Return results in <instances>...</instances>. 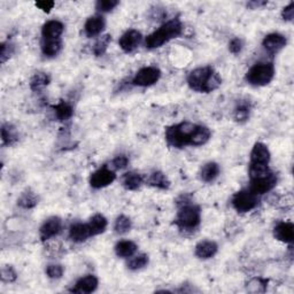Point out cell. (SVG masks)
<instances>
[{
	"label": "cell",
	"instance_id": "19",
	"mask_svg": "<svg viewBox=\"0 0 294 294\" xmlns=\"http://www.w3.org/2000/svg\"><path fill=\"white\" fill-rule=\"evenodd\" d=\"M64 26L60 21L52 20L46 22L41 28V35L43 39H53V38H60L62 35Z\"/></svg>",
	"mask_w": 294,
	"mask_h": 294
},
{
	"label": "cell",
	"instance_id": "8",
	"mask_svg": "<svg viewBox=\"0 0 294 294\" xmlns=\"http://www.w3.org/2000/svg\"><path fill=\"white\" fill-rule=\"evenodd\" d=\"M277 184V176L273 173H269L265 177H260L255 179H251L250 190L252 193L260 196V194H265L269 191L273 190Z\"/></svg>",
	"mask_w": 294,
	"mask_h": 294
},
{
	"label": "cell",
	"instance_id": "30",
	"mask_svg": "<svg viewBox=\"0 0 294 294\" xmlns=\"http://www.w3.org/2000/svg\"><path fill=\"white\" fill-rule=\"evenodd\" d=\"M1 138L5 145H12L17 140V132L14 127L9 124H3L1 128Z\"/></svg>",
	"mask_w": 294,
	"mask_h": 294
},
{
	"label": "cell",
	"instance_id": "43",
	"mask_svg": "<svg viewBox=\"0 0 294 294\" xmlns=\"http://www.w3.org/2000/svg\"><path fill=\"white\" fill-rule=\"evenodd\" d=\"M283 18H284L285 21H289V22H292L293 21V17H294V3L291 2L289 6H286L284 9H283Z\"/></svg>",
	"mask_w": 294,
	"mask_h": 294
},
{
	"label": "cell",
	"instance_id": "11",
	"mask_svg": "<svg viewBox=\"0 0 294 294\" xmlns=\"http://www.w3.org/2000/svg\"><path fill=\"white\" fill-rule=\"evenodd\" d=\"M62 229V221L59 217H49L48 220L45 221L39 229L40 238L43 240L51 239L53 237L58 236Z\"/></svg>",
	"mask_w": 294,
	"mask_h": 294
},
{
	"label": "cell",
	"instance_id": "35",
	"mask_svg": "<svg viewBox=\"0 0 294 294\" xmlns=\"http://www.w3.org/2000/svg\"><path fill=\"white\" fill-rule=\"evenodd\" d=\"M247 290L253 293L265 292L267 290V281L262 280V278H253V280L248 282Z\"/></svg>",
	"mask_w": 294,
	"mask_h": 294
},
{
	"label": "cell",
	"instance_id": "45",
	"mask_svg": "<svg viewBox=\"0 0 294 294\" xmlns=\"http://www.w3.org/2000/svg\"><path fill=\"white\" fill-rule=\"evenodd\" d=\"M265 5H267L266 1H252V2H248L247 3V6L251 7V8H253V9L260 8V7H262V6H265Z\"/></svg>",
	"mask_w": 294,
	"mask_h": 294
},
{
	"label": "cell",
	"instance_id": "9",
	"mask_svg": "<svg viewBox=\"0 0 294 294\" xmlns=\"http://www.w3.org/2000/svg\"><path fill=\"white\" fill-rule=\"evenodd\" d=\"M115 173H114L113 170L108 169V168L104 167L91 175L90 185L92 186L93 189H102L112 184V183L115 181Z\"/></svg>",
	"mask_w": 294,
	"mask_h": 294
},
{
	"label": "cell",
	"instance_id": "32",
	"mask_svg": "<svg viewBox=\"0 0 294 294\" xmlns=\"http://www.w3.org/2000/svg\"><path fill=\"white\" fill-rule=\"evenodd\" d=\"M110 40H112V37L109 35H105V36H101L99 39L95 41L94 46H93V53L97 56H100L104 54V53L107 51V48H108V45L110 43Z\"/></svg>",
	"mask_w": 294,
	"mask_h": 294
},
{
	"label": "cell",
	"instance_id": "36",
	"mask_svg": "<svg viewBox=\"0 0 294 294\" xmlns=\"http://www.w3.org/2000/svg\"><path fill=\"white\" fill-rule=\"evenodd\" d=\"M118 5L117 0H99L95 3V9L100 13H108Z\"/></svg>",
	"mask_w": 294,
	"mask_h": 294
},
{
	"label": "cell",
	"instance_id": "22",
	"mask_svg": "<svg viewBox=\"0 0 294 294\" xmlns=\"http://www.w3.org/2000/svg\"><path fill=\"white\" fill-rule=\"evenodd\" d=\"M220 166L215 162H208L202 167L200 171V178L206 183H212L219 177Z\"/></svg>",
	"mask_w": 294,
	"mask_h": 294
},
{
	"label": "cell",
	"instance_id": "23",
	"mask_svg": "<svg viewBox=\"0 0 294 294\" xmlns=\"http://www.w3.org/2000/svg\"><path fill=\"white\" fill-rule=\"evenodd\" d=\"M137 245L130 240H122L115 246V253L120 258H131L137 252Z\"/></svg>",
	"mask_w": 294,
	"mask_h": 294
},
{
	"label": "cell",
	"instance_id": "26",
	"mask_svg": "<svg viewBox=\"0 0 294 294\" xmlns=\"http://www.w3.org/2000/svg\"><path fill=\"white\" fill-rule=\"evenodd\" d=\"M148 183L154 188L161 189V190H167L169 189L170 186V182L168 181V178L166 177V175L161 173V171H155L151 175L150 179H148Z\"/></svg>",
	"mask_w": 294,
	"mask_h": 294
},
{
	"label": "cell",
	"instance_id": "27",
	"mask_svg": "<svg viewBox=\"0 0 294 294\" xmlns=\"http://www.w3.org/2000/svg\"><path fill=\"white\" fill-rule=\"evenodd\" d=\"M54 112L56 117L59 118L60 121H67L74 114V109H72L71 105L68 104V102L61 101L60 104L54 107Z\"/></svg>",
	"mask_w": 294,
	"mask_h": 294
},
{
	"label": "cell",
	"instance_id": "20",
	"mask_svg": "<svg viewBox=\"0 0 294 294\" xmlns=\"http://www.w3.org/2000/svg\"><path fill=\"white\" fill-rule=\"evenodd\" d=\"M211 130L207 127H204V125H197L196 130L192 133V137H191V145L193 146H201V145H205L211 138Z\"/></svg>",
	"mask_w": 294,
	"mask_h": 294
},
{
	"label": "cell",
	"instance_id": "5",
	"mask_svg": "<svg viewBox=\"0 0 294 294\" xmlns=\"http://www.w3.org/2000/svg\"><path fill=\"white\" fill-rule=\"evenodd\" d=\"M201 221V212L200 208L196 205L185 204L179 208L176 224L183 230H193Z\"/></svg>",
	"mask_w": 294,
	"mask_h": 294
},
{
	"label": "cell",
	"instance_id": "1",
	"mask_svg": "<svg viewBox=\"0 0 294 294\" xmlns=\"http://www.w3.org/2000/svg\"><path fill=\"white\" fill-rule=\"evenodd\" d=\"M222 78L213 67H200L192 70L188 76V84L197 92L209 93L219 89Z\"/></svg>",
	"mask_w": 294,
	"mask_h": 294
},
{
	"label": "cell",
	"instance_id": "4",
	"mask_svg": "<svg viewBox=\"0 0 294 294\" xmlns=\"http://www.w3.org/2000/svg\"><path fill=\"white\" fill-rule=\"evenodd\" d=\"M275 67L269 62L255 63L246 74V81L253 86H265L273 81Z\"/></svg>",
	"mask_w": 294,
	"mask_h": 294
},
{
	"label": "cell",
	"instance_id": "3",
	"mask_svg": "<svg viewBox=\"0 0 294 294\" xmlns=\"http://www.w3.org/2000/svg\"><path fill=\"white\" fill-rule=\"evenodd\" d=\"M197 128V124L191 122H182V123L173 125L166 130V140L170 146L182 148L191 145V137Z\"/></svg>",
	"mask_w": 294,
	"mask_h": 294
},
{
	"label": "cell",
	"instance_id": "17",
	"mask_svg": "<svg viewBox=\"0 0 294 294\" xmlns=\"http://www.w3.org/2000/svg\"><path fill=\"white\" fill-rule=\"evenodd\" d=\"M98 288V278L93 275H87L85 277H82L75 284V288L72 289V292L76 293H92Z\"/></svg>",
	"mask_w": 294,
	"mask_h": 294
},
{
	"label": "cell",
	"instance_id": "13",
	"mask_svg": "<svg viewBox=\"0 0 294 294\" xmlns=\"http://www.w3.org/2000/svg\"><path fill=\"white\" fill-rule=\"evenodd\" d=\"M275 238L280 242L292 244L294 239V225L291 222H281L274 229Z\"/></svg>",
	"mask_w": 294,
	"mask_h": 294
},
{
	"label": "cell",
	"instance_id": "14",
	"mask_svg": "<svg viewBox=\"0 0 294 294\" xmlns=\"http://www.w3.org/2000/svg\"><path fill=\"white\" fill-rule=\"evenodd\" d=\"M106 25L105 18L101 15H94L87 18L84 25V31H85L87 37H94L100 35L104 31Z\"/></svg>",
	"mask_w": 294,
	"mask_h": 294
},
{
	"label": "cell",
	"instance_id": "24",
	"mask_svg": "<svg viewBox=\"0 0 294 294\" xmlns=\"http://www.w3.org/2000/svg\"><path fill=\"white\" fill-rule=\"evenodd\" d=\"M144 179L143 176L140 174L137 173H127L122 177V185L124 186V189L130 190V191H135L137 189L140 188V185L143 184Z\"/></svg>",
	"mask_w": 294,
	"mask_h": 294
},
{
	"label": "cell",
	"instance_id": "34",
	"mask_svg": "<svg viewBox=\"0 0 294 294\" xmlns=\"http://www.w3.org/2000/svg\"><path fill=\"white\" fill-rule=\"evenodd\" d=\"M148 265V257L146 254H140L137 255V257L132 258L130 261L128 262V268L130 270H139L144 267H146Z\"/></svg>",
	"mask_w": 294,
	"mask_h": 294
},
{
	"label": "cell",
	"instance_id": "12",
	"mask_svg": "<svg viewBox=\"0 0 294 294\" xmlns=\"http://www.w3.org/2000/svg\"><path fill=\"white\" fill-rule=\"evenodd\" d=\"M286 38L281 33H270L263 39L262 45L270 54H276L286 46Z\"/></svg>",
	"mask_w": 294,
	"mask_h": 294
},
{
	"label": "cell",
	"instance_id": "7",
	"mask_svg": "<svg viewBox=\"0 0 294 294\" xmlns=\"http://www.w3.org/2000/svg\"><path fill=\"white\" fill-rule=\"evenodd\" d=\"M161 77V71L156 67H145L137 72L132 79V84L137 86H151Z\"/></svg>",
	"mask_w": 294,
	"mask_h": 294
},
{
	"label": "cell",
	"instance_id": "2",
	"mask_svg": "<svg viewBox=\"0 0 294 294\" xmlns=\"http://www.w3.org/2000/svg\"><path fill=\"white\" fill-rule=\"evenodd\" d=\"M182 31L183 25L181 21L178 18H174V20L168 21L161 28L156 30L153 33H151L150 36H147L146 40H145V45L150 49L161 47L163 44L168 43V41L174 39V38L181 36Z\"/></svg>",
	"mask_w": 294,
	"mask_h": 294
},
{
	"label": "cell",
	"instance_id": "18",
	"mask_svg": "<svg viewBox=\"0 0 294 294\" xmlns=\"http://www.w3.org/2000/svg\"><path fill=\"white\" fill-rule=\"evenodd\" d=\"M92 236L91 230L89 228V224H83V223H76L71 225L69 230V238L74 243H83Z\"/></svg>",
	"mask_w": 294,
	"mask_h": 294
},
{
	"label": "cell",
	"instance_id": "6",
	"mask_svg": "<svg viewBox=\"0 0 294 294\" xmlns=\"http://www.w3.org/2000/svg\"><path fill=\"white\" fill-rule=\"evenodd\" d=\"M232 206L238 213L251 212L259 205V198L257 194L252 193L250 190H243L237 192L232 197Z\"/></svg>",
	"mask_w": 294,
	"mask_h": 294
},
{
	"label": "cell",
	"instance_id": "42",
	"mask_svg": "<svg viewBox=\"0 0 294 294\" xmlns=\"http://www.w3.org/2000/svg\"><path fill=\"white\" fill-rule=\"evenodd\" d=\"M244 47V43L240 38H234L229 44V49H230L231 53L234 54H238V53L242 52V49Z\"/></svg>",
	"mask_w": 294,
	"mask_h": 294
},
{
	"label": "cell",
	"instance_id": "21",
	"mask_svg": "<svg viewBox=\"0 0 294 294\" xmlns=\"http://www.w3.org/2000/svg\"><path fill=\"white\" fill-rule=\"evenodd\" d=\"M62 48V40L60 38H53V39H43L41 43V51L46 56H55Z\"/></svg>",
	"mask_w": 294,
	"mask_h": 294
},
{
	"label": "cell",
	"instance_id": "15",
	"mask_svg": "<svg viewBox=\"0 0 294 294\" xmlns=\"http://www.w3.org/2000/svg\"><path fill=\"white\" fill-rule=\"evenodd\" d=\"M270 161V152L262 143H257L251 152V163L254 165H268Z\"/></svg>",
	"mask_w": 294,
	"mask_h": 294
},
{
	"label": "cell",
	"instance_id": "39",
	"mask_svg": "<svg viewBox=\"0 0 294 294\" xmlns=\"http://www.w3.org/2000/svg\"><path fill=\"white\" fill-rule=\"evenodd\" d=\"M1 280L2 282L10 283L16 280V273H15L12 267L6 266L1 270Z\"/></svg>",
	"mask_w": 294,
	"mask_h": 294
},
{
	"label": "cell",
	"instance_id": "29",
	"mask_svg": "<svg viewBox=\"0 0 294 294\" xmlns=\"http://www.w3.org/2000/svg\"><path fill=\"white\" fill-rule=\"evenodd\" d=\"M37 204H38V199L36 194L33 192H30V191H26V192L22 193V196L18 198L17 200V205L24 209L33 208L35 206H37Z\"/></svg>",
	"mask_w": 294,
	"mask_h": 294
},
{
	"label": "cell",
	"instance_id": "40",
	"mask_svg": "<svg viewBox=\"0 0 294 294\" xmlns=\"http://www.w3.org/2000/svg\"><path fill=\"white\" fill-rule=\"evenodd\" d=\"M128 163H129L128 156L122 154V155L116 156V158L113 160L112 165H113L114 168H115V169L121 170V169H124V168L128 166Z\"/></svg>",
	"mask_w": 294,
	"mask_h": 294
},
{
	"label": "cell",
	"instance_id": "16",
	"mask_svg": "<svg viewBox=\"0 0 294 294\" xmlns=\"http://www.w3.org/2000/svg\"><path fill=\"white\" fill-rule=\"evenodd\" d=\"M217 251H219V246H217V244L215 242H212V240H204V242H200L196 246V252H194V253H196L197 258L207 260L215 257Z\"/></svg>",
	"mask_w": 294,
	"mask_h": 294
},
{
	"label": "cell",
	"instance_id": "31",
	"mask_svg": "<svg viewBox=\"0 0 294 294\" xmlns=\"http://www.w3.org/2000/svg\"><path fill=\"white\" fill-rule=\"evenodd\" d=\"M131 225H132L131 220H130L129 217H127L125 215H121L118 216L115 221V224H114V230H115V232L118 235H124L130 231Z\"/></svg>",
	"mask_w": 294,
	"mask_h": 294
},
{
	"label": "cell",
	"instance_id": "44",
	"mask_svg": "<svg viewBox=\"0 0 294 294\" xmlns=\"http://www.w3.org/2000/svg\"><path fill=\"white\" fill-rule=\"evenodd\" d=\"M36 6L38 8L43 10L45 13H48L53 7H54V1H37Z\"/></svg>",
	"mask_w": 294,
	"mask_h": 294
},
{
	"label": "cell",
	"instance_id": "38",
	"mask_svg": "<svg viewBox=\"0 0 294 294\" xmlns=\"http://www.w3.org/2000/svg\"><path fill=\"white\" fill-rule=\"evenodd\" d=\"M46 274L52 280H60L63 275V268L60 265H49L46 268Z\"/></svg>",
	"mask_w": 294,
	"mask_h": 294
},
{
	"label": "cell",
	"instance_id": "10",
	"mask_svg": "<svg viewBox=\"0 0 294 294\" xmlns=\"http://www.w3.org/2000/svg\"><path fill=\"white\" fill-rule=\"evenodd\" d=\"M141 40H143V36L138 30L131 29L122 35L118 44H120L122 51L125 53H131L138 48Z\"/></svg>",
	"mask_w": 294,
	"mask_h": 294
},
{
	"label": "cell",
	"instance_id": "28",
	"mask_svg": "<svg viewBox=\"0 0 294 294\" xmlns=\"http://www.w3.org/2000/svg\"><path fill=\"white\" fill-rule=\"evenodd\" d=\"M49 76L45 72H36L30 81V87L33 91H40L43 87L48 85Z\"/></svg>",
	"mask_w": 294,
	"mask_h": 294
},
{
	"label": "cell",
	"instance_id": "25",
	"mask_svg": "<svg viewBox=\"0 0 294 294\" xmlns=\"http://www.w3.org/2000/svg\"><path fill=\"white\" fill-rule=\"evenodd\" d=\"M87 224H89V228L92 236H98L106 230L107 220L104 215H101V214H95Z\"/></svg>",
	"mask_w": 294,
	"mask_h": 294
},
{
	"label": "cell",
	"instance_id": "33",
	"mask_svg": "<svg viewBox=\"0 0 294 294\" xmlns=\"http://www.w3.org/2000/svg\"><path fill=\"white\" fill-rule=\"evenodd\" d=\"M271 171L269 170L268 165H254V163H251L250 165V176L251 179L265 177Z\"/></svg>",
	"mask_w": 294,
	"mask_h": 294
},
{
	"label": "cell",
	"instance_id": "41",
	"mask_svg": "<svg viewBox=\"0 0 294 294\" xmlns=\"http://www.w3.org/2000/svg\"><path fill=\"white\" fill-rule=\"evenodd\" d=\"M13 54V46L9 43H2L1 44V52H0V59L1 62H6L7 59Z\"/></svg>",
	"mask_w": 294,
	"mask_h": 294
},
{
	"label": "cell",
	"instance_id": "37",
	"mask_svg": "<svg viewBox=\"0 0 294 294\" xmlns=\"http://www.w3.org/2000/svg\"><path fill=\"white\" fill-rule=\"evenodd\" d=\"M250 117V106L247 104H240L237 106L235 110V118L237 121L243 122L248 120Z\"/></svg>",
	"mask_w": 294,
	"mask_h": 294
}]
</instances>
